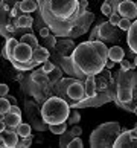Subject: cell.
Masks as SVG:
<instances>
[{
  "instance_id": "cell-1",
  "label": "cell",
  "mask_w": 137,
  "mask_h": 148,
  "mask_svg": "<svg viewBox=\"0 0 137 148\" xmlns=\"http://www.w3.org/2000/svg\"><path fill=\"white\" fill-rule=\"evenodd\" d=\"M41 17L57 35L67 37L78 18L85 12V0H40Z\"/></svg>"
},
{
  "instance_id": "cell-2",
  "label": "cell",
  "mask_w": 137,
  "mask_h": 148,
  "mask_svg": "<svg viewBox=\"0 0 137 148\" xmlns=\"http://www.w3.org/2000/svg\"><path fill=\"white\" fill-rule=\"evenodd\" d=\"M70 57L76 69L81 70L85 76H96L105 67V63L108 60V47L104 45V41L90 40L76 46Z\"/></svg>"
},
{
  "instance_id": "cell-3",
  "label": "cell",
  "mask_w": 137,
  "mask_h": 148,
  "mask_svg": "<svg viewBox=\"0 0 137 148\" xmlns=\"http://www.w3.org/2000/svg\"><path fill=\"white\" fill-rule=\"evenodd\" d=\"M70 104L61 96H50L49 99L43 104L41 108V118L47 125L67 122L69 113H70Z\"/></svg>"
},
{
  "instance_id": "cell-4",
  "label": "cell",
  "mask_w": 137,
  "mask_h": 148,
  "mask_svg": "<svg viewBox=\"0 0 137 148\" xmlns=\"http://www.w3.org/2000/svg\"><path fill=\"white\" fill-rule=\"evenodd\" d=\"M120 124L116 121L111 122H104L101 125L91 131L90 134V147L93 148H108V147H114L117 136L120 134Z\"/></svg>"
},
{
  "instance_id": "cell-5",
  "label": "cell",
  "mask_w": 137,
  "mask_h": 148,
  "mask_svg": "<svg viewBox=\"0 0 137 148\" xmlns=\"http://www.w3.org/2000/svg\"><path fill=\"white\" fill-rule=\"evenodd\" d=\"M137 86V73L133 70H122L117 75V92H116V101L120 102H130L133 99V90Z\"/></svg>"
},
{
  "instance_id": "cell-6",
  "label": "cell",
  "mask_w": 137,
  "mask_h": 148,
  "mask_svg": "<svg viewBox=\"0 0 137 148\" xmlns=\"http://www.w3.org/2000/svg\"><path fill=\"white\" fill-rule=\"evenodd\" d=\"M32 57H34V49L29 45H26V43L18 41V45L14 51V60L15 61H18L21 64H29V63H32Z\"/></svg>"
},
{
  "instance_id": "cell-7",
  "label": "cell",
  "mask_w": 137,
  "mask_h": 148,
  "mask_svg": "<svg viewBox=\"0 0 137 148\" xmlns=\"http://www.w3.org/2000/svg\"><path fill=\"white\" fill-rule=\"evenodd\" d=\"M93 14H90V12H85V14H82L81 17L78 18V21H76V25L73 26V29L70 31V34L67 35V37H73V38H76V37H79V35H82L85 31H89V26H90V23L93 21Z\"/></svg>"
},
{
  "instance_id": "cell-8",
  "label": "cell",
  "mask_w": 137,
  "mask_h": 148,
  "mask_svg": "<svg viewBox=\"0 0 137 148\" xmlns=\"http://www.w3.org/2000/svg\"><path fill=\"white\" fill-rule=\"evenodd\" d=\"M67 96H69L70 104L82 101V99H84V96H85V87H84V84H82L81 81H75V83H72L69 86V89H67Z\"/></svg>"
},
{
  "instance_id": "cell-9",
  "label": "cell",
  "mask_w": 137,
  "mask_h": 148,
  "mask_svg": "<svg viewBox=\"0 0 137 148\" xmlns=\"http://www.w3.org/2000/svg\"><path fill=\"white\" fill-rule=\"evenodd\" d=\"M122 147H137V138L134 136L133 130L120 131L113 148H122Z\"/></svg>"
},
{
  "instance_id": "cell-10",
  "label": "cell",
  "mask_w": 137,
  "mask_h": 148,
  "mask_svg": "<svg viewBox=\"0 0 137 148\" xmlns=\"http://www.w3.org/2000/svg\"><path fill=\"white\" fill-rule=\"evenodd\" d=\"M117 12L125 18L134 20L137 17V5L131 0H122V2H119Z\"/></svg>"
},
{
  "instance_id": "cell-11",
  "label": "cell",
  "mask_w": 137,
  "mask_h": 148,
  "mask_svg": "<svg viewBox=\"0 0 137 148\" xmlns=\"http://www.w3.org/2000/svg\"><path fill=\"white\" fill-rule=\"evenodd\" d=\"M18 138H20V136L17 134V131H15L14 128H9V127H6L2 133H0V139L5 142V147H8V148L17 147Z\"/></svg>"
},
{
  "instance_id": "cell-12",
  "label": "cell",
  "mask_w": 137,
  "mask_h": 148,
  "mask_svg": "<svg viewBox=\"0 0 137 148\" xmlns=\"http://www.w3.org/2000/svg\"><path fill=\"white\" fill-rule=\"evenodd\" d=\"M17 45H18V41L15 40L14 37H9L6 40L5 47L2 49V57L6 58L8 61H12L14 60V51H15V47H17Z\"/></svg>"
},
{
  "instance_id": "cell-13",
  "label": "cell",
  "mask_w": 137,
  "mask_h": 148,
  "mask_svg": "<svg viewBox=\"0 0 137 148\" xmlns=\"http://www.w3.org/2000/svg\"><path fill=\"white\" fill-rule=\"evenodd\" d=\"M127 43H128L131 51L134 53H137V20H134L133 23H131V28L128 29Z\"/></svg>"
},
{
  "instance_id": "cell-14",
  "label": "cell",
  "mask_w": 137,
  "mask_h": 148,
  "mask_svg": "<svg viewBox=\"0 0 137 148\" xmlns=\"http://www.w3.org/2000/svg\"><path fill=\"white\" fill-rule=\"evenodd\" d=\"M63 69H64V72L65 73H70V75H75V76H78V78H85V75L81 72V70L76 69V66L73 64L72 61V57H67V58H63Z\"/></svg>"
},
{
  "instance_id": "cell-15",
  "label": "cell",
  "mask_w": 137,
  "mask_h": 148,
  "mask_svg": "<svg viewBox=\"0 0 137 148\" xmlns=\"http://www.w3.org/2000/svg\"><path fill=\"white\" fill-rule=\"evenodd\" d=\"M2 119L5 121L6 127H9V128H15L21 122V116H20V114H15V113H11V112L2 114Z\"/></svg>"
},
{
  "instance_id": "cell-16",
  "label": "cell",
  "mask_w": 137,
  "mask_h": 148,
  "mask_svg": "<svg viewBox=\"0 0 137 148\" xmlns=\"http://www.w3.org/2000/svg\"><path fill=\"white\" fill-rule=\"evenodd\" d=\"M84 87H85V96L90 98V96H95L97 93V89H96V79H95V75H89L85 78V83H84Z\"/></svg>"
},
{
  "instance_id": "cell-17",
  "label": "cell",
  "mask_w": 137,
  "mask_h": 148,
  "mask_svg": "<svg viewBox=\"0 0 137 148\" xmlns=\"http://www.w3.org/2000/svg\"><path fill=\"white\" fill-rule=\"evenodd\" d=\"M108 58L113 60V61H116V63H120V61H122V60L125 58L123 49L120 47V46H113V47H110V49H108Z\"/></svg>"
},
{
  "instance_id": "cell-18",
  "label": "cell",
  "mask_w": 137,
  "mask_h": 148,
  "mask_svg": "<svg viewBox=\"0 0 137 148\" xmlns=\"http://www.w3.org/2000/svg\"><path fill=\"white\" fill-rule=\"evenodd\" d=\"M35 60V61H38L40 64H43L44 61H47L49 60V51L46 46H38L35 51H34V57H32Z\"/></svg>"
},
{
  "instance_id": "cell-19",
  "label": "cell",
  "mask_w": 137,
  "mask_h": 148,
  "mask_svg": "<svg viewBox=\"0 0 137 148\" xmlns=\"http://www.w3.org/2000/svg\"><path fill=\"white\" fill-rule=\"evenodd\" d=\"M99 37L102 40H111V38H114L113 25H110V21L108 23H102L99 26Z\"/></svg>"
},
{
  "instance_id": "cell-20",
  "label": "cell",
  "mask_w": 137,
  "mask_h": 148,
  "mask_svg": "<svg viewBox=\"0 0 137 148\" xmlns=\"http://www.w3.org/2000/svg\"><path fill=\"white\" fill-rule=\"evenodd\" d=\"M72 83H75V79H72V78H64V79H61L58 83V86H57V90L59 92V95L58 96H61V98H69L67 96V89H69V86L72 84Z\"/></svg>"
},
{
  "instance_id": "cell-21",
  "label": "cell",
  "mask_w": 137,
  "mask_h": 148,
  "mask_svg": "<svg viewBox=\"0 0 137 148\" xmlns=\"http://www.w3.org/2000/svg\"><path fill=\"white\" fill-rule=\"evenodd\" d=\"M20 8L25 14L34 12V11L38 8V2L37 0H21L20 2Z\"/></svg>"
},
{
  "instance_id": "cell-22",
  "label": "cell",
  "mask_w": 137,
  "mask_h": 148,
  "mask_svg": "<svg viewBox=\"0 0 137 148\" xmlns=\"http://www.w3.org/2000/svg\"><path fill=\"white\" fill-rule=\"evenodd\" d=\"M32 23H34V20L29 14H23L17 17V28H31Z\"/></svg>"
},
{
  "instance_id": "cell-23",
  "label": "cell",
  "mask_w": 137,
  "mask_h": 148,
  "mask_svg": "<svg viewBox=\"0 0 137 148\" xmlns=\"http://www.w3.org/2000/svg\"><path fill=\"white\" fill-rule=\"evenodd\" d=\"M59 136H61V138H59V147H63V148H67L69 144L72 142V139L76 138V136L72 133V130H70V131L65 130L64 133H63V134H59Z\"/></svg>"
},
{
  "instance_id": "cell-24",
  "label": "cell",
  "mask_w": 137,
  "mask_h": 148,
  "mask_svg": "<svg viewBox=\"0 0 137 148\" xmlns=\"http://www.w3.org/2000/svg\"><path fill=\"white\" fill-rule=\"evenodd\" d=\"M32 79L37 81V83H40V84H44L47 83V72H44V69H37L34 70V73H32Z\"/></svg>"
},
{
  "instance_id": "cell-25",
  "label": "cell",
  "mask_w": 137,
  "mask_h": 148,
  "mask_svg": "<svg viewBox=\"0 0 137 148\" xmlns=\"http://www.w3.org/2000/svg\"><path fill=\"white\" fill-rule=\"evenodd\" d=\"M14 130L17 131V134L20 136V138H26V136H31V125H29V124L20 122Z\"/></svg>"
},
{
  "instance_id": "cell-26",
  "label": "cell",
  "mask_w": 137,
  "mask_h": 148,
  "mask_svg": "<svg viewBox=\"0 0 137 148\" xmlns=\"http://www.w3.org/2000/svg\"><path fill=\"white\" fill-rule=\"evenodd\" d=\"M20 41H21V43H26V45H29L32 49H34V51H35L38 46H40V45H38L37 37H35V35H32V34H26V35H23V37L20 38Z\"/></svg>"
},
{
  "instance_id": "cell-27",
  "label": "cell",
  "mask_w": 137,
  "mask_h": 148,
  "mask_svg": "<svg viewBox=\"0 0 137 148\" xmlns=\"http://www.w3.org/2000/svg\"><path fill=\"white\" fill-rule=\"evenodd\" d=\"M49 130L52 131L53 134H63L65 130H67V122H59V124H52L49 125Z\"/></svg>"
},
{
  "instance_id": "cell-28",
  "label": "cell",
  "mask_w": 137,
  "mask_h": 148,
  "mask_svg": "<svg viewBox=\"0 0 137 148\" xmlns=\"http://www.w3.org/2000/svg\"><path fill=\"white\" fill-rule=\"evenodd\" d=\"M79 121H81V114L78 112V108H72L70 113H69V118H67V124L75 125V124H78Z\"/></svg>"
},
{
  "instance_id": "cell-29",
  "label": "cell",
  "mask_w": 137,
  "mask_h": 148,
  "mask_svg": "<svg viewBox=\"0 0 137 148\" xmlns=\"http://www.w3.org/2000/svg\"><path fill=\"white\" fill-rule=\"evenodd\" d=\"M9 108H11V102L8 98H3V96H0V116L5 113H8L9 112Z\"/></svg>"
},
{
  "instance_id": "cell-30",
  "label": "cell",
  "mask_w": 137,
  "mask_h": 148,
  "mask_svg": "<svg viewBox=\"0 0 137 148\" xmlns=\"http://www.w3.org/2000/svg\"><path fill=\"white\" fill-rule=\"evenodd\" d=\"M131 23H133V21H131L130 18L122 17V20H120V21H119V25H117V28H119V29H122V31H127V32H128V29L131 28Z\"/></svg>"
},
{
  "instance_id": "cell-31",
  "label": "cell",
  "mask_w": 137,
  "mask_h": 148,
  "mask_svg": "<svg viewBox=\"0 0 137 148\" xmlns=\"http://www.w3.org/2000/svg\"><path fill=\"white\" fill-rule=\"evenodd\" d=\"M32 145V134L31 136H26V138H21V140H18L17 147H23V148H27Z\"/></svg>"
},
{
  "instance_id": "cell-32",
  "label": "cell",
  "mask_w": 137,
  "mask_h": 148,
  "mask_svg": "<svg viewBox=\"0 0 137 148\" xmlns=\"http://www.w3.org/2000/svg\"><path fill=\"white\" fill-rule=\"evenodd\" d=\"M120 20H122V15H120V14L117 12V11L110 15V25H113V26H117Z\"/></svg>"
},
{
  "instance_id": "cell-33",
  "label": "cell",
  "mask_w": 137,
  "mask_h": 148,
  "mask_svg": "<svg viewBox=\"0 0 137 148\" xmlns=\"http://www.w3.org/2000/svg\"><path fill=\"white\" fill-rule=\"evenodd\" d=\"M136 67V64H134V61H128V60H122L120 61V69L122 70H130V69H134Z\"/></svg>"
},
{
  "instance_id": "cell-34",
  "label": "cell",
  "mask_w": 137,
  "mask_h": 148,
  "mask_svg": "<svg viewBox=\"0 0 137 148\" xmlns=\"http://www.w3.org/2000/svg\"><path fill=\"white\" fill-rule=\"evenodd\" d=\"M44 46L46 47H55L57 46V37L55 35H49L44 38Z\"/></svg>"
},
{
  "instance_id": "cell-35",
  "label": "cell",
  "mask_w": 137,
  "mask_h": 148,
  "mask_svg": "<svg viewBox=\"0 0 137 148\" xmlns=\"http://www.w3.org/2000/svg\"><path fill=\"white\" fill-rule=\"evenodd\" d=\"M101 12H102L104 15H108V17H110V15H111L114 11H113V8H111V5H108V3L105 2V3L101 6Z\"/></svg>"
},
{
  "instance_id": "cell-36",
  "label": "cell",
  "mask_w": 137,
  "mask_h": 148,
  "mask_svg": "<svg viewBox=\"0 0 137 148\" xmlns=\"http://www.w3.org/2000/svg\"><path fill=\"white\" fill-rule=\"evenodd\" d=\"M67 148H82V140H81L79 136L73 138V139H72V142L69 144V147H67Z\"/></svg>"
},
{
  "instance_id": "cell-37",
  "label": "cell",
  "mask_w": 137,
  "mask_h": 148,
  "mask_svg": "<svg viewBox=\"0 0 137 148\" xmlns=\"http://www.w3.org/2000/svg\"><path fill=\"white\" fill-rule=\"evenodd\" d=\"M43 69H44V72L50 73L52 70L55 69V64H53L52 61H49V60H47V61H44V63H43Z\"/></svg>"
},
{
  "instance_id": "cell-38",
  "label": "cell",
  "mask_w": 137,
  "mask_h": 148,
  "mask_svg": "<svg viewBox=\"0 0 137 148\" xmlns=\"http://www.w3.org/2000/svg\"><path fill=\"white\" fill-rule=\"evenodd\" d=\"M72 133H73L75 136H81V134H82V128L79 127L78 124H75V125H72Z\"/></svg>"
},
{
  "instance_id": "cell-39",
  "label": "cell",
  "mask_w": 137,
  "mask_h": 148,
  "mask_svg": "<svg viewBox=\"0 0 137 148\" xmlns=\"http://www.w3.org/2000/svg\"><path fill=\"white\" fill-rule=\"evenodd\" d=\"M9 93V87L6 84H0V96H6Z\"/></svg>"
},
{
  "instance_id": "cell-40",
  "label": "cell",
  "mask_w": 137,
  "mask_h": 148,
  "mask_svg": "<svg viewBox=\"0 0 137 148\" xmlns=\"http://www.w3.org/2000/svg\"><path fill=\"white\" fill-rule=\"evenodd\" d=\"M50 35V28H41L40 29V37H43V38H46V37H49Z\"/></svg>"
},
{
  "instance_id": "cell-41",
  "label": "cell",
  "mask_w": 137,
  "mask_h": 148,
  "mask_svg": "<svg viewBox=\"0 0 137 148\" xmlns=\"http://www.w3.org/2000/svg\"><path fill=\"white\" fill-rule=\"evenodd\" d=\"M18 12H23V11H21V8H20V2H17V3L14 5V8H12V12H11V14H12V15H17Z\"/></svg>"
},
{
  "instance_id": "cell-42",
  "label": "cell",
  "mask_w": 137,
  "mask_h": 148,
  "mask_svg": "<svg viewBox=\"0 0 137 148\" xmlns=\"http://www.w3.org/2000/svg\"><path fill=\"white\" fill-rule=\"evenodd\" d=\"M9 112H11V113H15V114H20V116H21V110H20V108L17 107V104H14V106H11Z\"/></svg>"
},
{
  "instance_id": "cell-43",
  "label": "cell",
  "mask_w": 137,
  "mask_h": 148,
  "mask_svg": "<svg viewBox=\"0 0 137 148\" xmlns=\"http://www.w3.org/2000/svg\"><path fill=\"white\" fill-rule=\"evenodd\" d=\"M114 64H116V61H113V60H110V58H108V60H107V63H105V67H107V69H113V67H114Z\"/></svg>"
},
{
  "instance_id": "cell-44",
  "label": "cell",
  "mask_w": 137,
  "mask_h": 148,
  "mask_svg": "<svg viewBox=\"0 0 137 148\" xmlns=\"http://www.w3.org/2000/svg\"><path fill=\"white\" fill-rule=\"evenodd\" d=\"M5 128H6V124H5V121H3L2 118H0V133H2V131H3Z\"/></svg>"
},
{
  "instance_id": "cell-45",
  "label": "cell",
  "mask_w": 137,
  "mask_h": 148,
  "mask_svg": "<svg viewBox=\"0 0 137 148\" xmlns=\"http://www.w3.org/2000/svg\"><path fill=\"white\" fill-rule=\"evenodd\" d=\"M8 99H9V102H11V106H14V104H17V99H15L14 96H9Z\"/></svg>"
},
{
  "instance_id": "cell-46",
  "label": "cell",
  "mask_w": 137,
  "mask_h": 148,
  "mask_svg": "<svg viewBox=\"0 0 137 148\" xmlns=\"http://www.w3.org/2000/svg\"><path fill=\"white\" fill-rule=\"evenodd\" d=\"M133 133H134V136H136V138H137V125H136V127H134V130H133Z\"/></svg>"
},
{
  "instance_id": "cell-47",
  "label": "cell",
  "mask_w": 137,
  "mask_h": 148,
  "mask_svg": "<svg viewBox=\"0 0 137 148\" xmlns=\"http://www.w3.org/2000/svg\"><path fill=\"white\" fill-rule=\"evenodd\" d=\"M134 64L137 66V53H136V57H134Z\"/></svg>"
},
{
  "instance_id": "cell-48",
  "label": "cell",
  "mask_w": 137,
  "mask_h": 148,
  "mask_svg": "<svg viewBox=\"0 0 137 148\" xmlns=\"http://www.w3.org/2000/svg\"><path fill=\"white\" fill-rule=\"evenodd\" d=\"M134 113H136V116H137V106H136V108H134Z\"/></svg>"
},
{
  "instance_id": "cell-49",
  "label": "cell",
  "mask_w": 137,
  "mask_h": 148,
  "mask_svg": "<svg viewBox=\"0 0 137 148\" xmlns=\"http://www.w3.org/2000/svg\"><path fill=\"white\" fill-rule=\"evenodd\" d=\"M37 2H40V0H37Z\"/></svg>"
}]
</instances>
